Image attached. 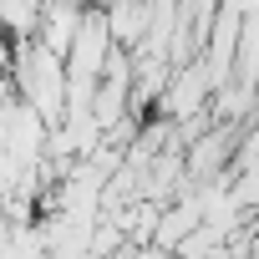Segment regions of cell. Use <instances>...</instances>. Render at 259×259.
Returning <instances> with one entry per match:
<instances>
[{
    "label": "cell",
    "mask_w": 259,
    "mask_h": 259,
    "mask_svg": "<svg viewBox=\"0 0 259 259\" xmlns=\"http://www.w3.org/2000/svg\"><path fill=\"white\" fill-rule=\"evenodd\" d=\"M76 26H81V6H46L36 16V46L61 61L66 46H71V36H76Z\"/></svg>",
    "instance_id": "6da1fadb"
},
{
    "label": "cell",
    "mask_w": 259,
    "mask_h": 259,
    "mask_svg": "<svg viewBox=\"0 0 259 259\" xmlns=\"http://www.w3.org/2000/svg\"><path fill=\"white\" fill-rule=\"evenodd\" d=\"M193 229H198V203H193V193H183V198H173V203L158 213V229H153V244H148V249L173 254Z\"/></svg>",
    "instance_id": "7a4b0ae2"
},
{
    "label": "cell",
    "mask_w": 259,
    "mask_h": 259,
    "mask_svg": "<svg viewBox=\"0 0 259 259\" xmlns=\"http://www.w3.org/2000/svg\"><path fill=\"white\" fill-rule=\"evenodd\" d=\"M36 16H41V6L6 0V6H0V36H6V46H11V41H16V46L36 41Z\"/></svg>",
    "instance_id": "3957f363"
},
{
    "label": "cell",
    "mask_w": 259,
    "mask_h": 259,
    "mask_svg": "<svg viewBox=\"0 0 259 259\" xmlns=\"http://www.w3.org/2000/svg\"><path fill=\"white\" fill-rule=\"evenodd\" d=\"M11 71V46H6V36H0V76Z\"/></svg>",
    "instance_id": "277c9868"
},
{
    "label": "cell",
    "mask_w": 259,
    "mask_h": 259,
    "mask_svg": "<svg viewBox=\"0 0 259 259\" xmlns=\"http://www.w3.org/2000/svg\"><path fill=\"white\" fill-rule=\"evenodd\" d=\"M11 102V76H0V107Z\"/></svg>",
    "instance_id": "5b68a950"
}]
</instances>
